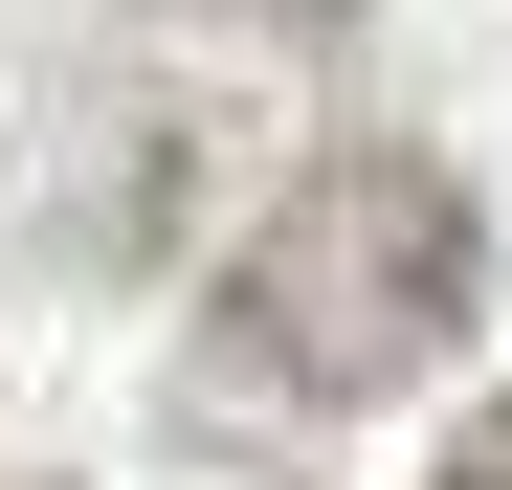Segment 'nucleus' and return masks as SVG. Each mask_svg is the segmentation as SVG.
Instances as JSON below:
<instances>
[{
    "label": "nucleus",
    "mask_w": 512,
    "mask_h": 490,
    "mask_svg": "<svg viewBox=\"0 0 512 490\" xmlns=\"http://www.w3.org/2000/svg\"><path fill=\"white\" fill-rule=\"evenodd\" d=\"M423 490H512V401H490V424H446V468H423Z\"/></svg>",
    "instance_id": "f03ea898"
},
{
    "label": "nucleus",
    "mask_w": 512,
    "mask_h": 490,
    "mask_svg": "<svg viewBox=\"0 0 512 490\" xmlns=\"http://www.w3.org/2000/svg\"><path fill=\"white\" fill-rule=\"evenodd\" d=\"M490 245H468V179L401 134H334L312 179L223 245V312H201V379L223 401H290V424H357V401H401L423 357L468 335Z\"/></svg>",
    "instance_id": "f257e3e1"
}]
</instances>
